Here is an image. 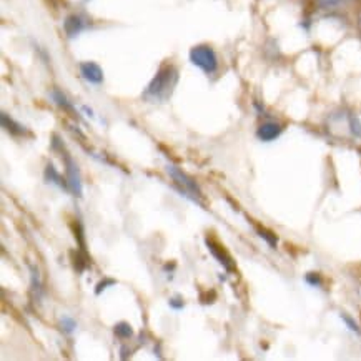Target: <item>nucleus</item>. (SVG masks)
Masks as SVG:
<instances>
[{
	"label": "nucleus",
	"mask_w": 361,
	"mask_h": 361,
	"mask_svg": "<svg viewBox=\"0 0 361 361\" xmlns=\"http://www.w3.org/2000/svg\"><path fill=\"white\" fill-rule=\"evenodd\" d=\"M178 83V71L173 66H161L160 71L155 73V77L152 78V82L148 83V87L143 92V99L147 102H160L169 100L172 97L175 87Z\"/></svg>",
	"instance_id": "1"
},
{
	"label": "nucleus",
	"mask_w": 361,
	"mask_h": 361,
	"mask_svg": "<svg viewBox=\"0 0 361 361\" xmlns=\"http://www.w3.org/2000/svg\"><path fill=\"white\" fill-rule=\"evenodd\" d=\"M166 172H169L170 177H172L175 185H177L180 192H182V195L190 198L192 202L198 203V205H202V202H200L202 190L198 188L195 180L190 178L187 173L182 172V170H180L178 166H175V165H166Z\"/></svg>",
	"instance_id": "2"
},
{
	"label": "nucleus",
	"mask_w": 361,
	"mask_h": 361,
	"mask_svg": "<svg viewBox=\"0 0 361 361\" xmlns=\"http://www.w3.org/2000/svg\"><path fill=\"white\" fill-rule=\"evenodd\" d=\"M190 62L205 73H215L219 68V59L210 45H197L190 50Z\"/></svg>",
	"instance_id": "3"
},
{
	"label": "nucleus",
	"mask_w": 361,
	"mask_h": 361,
	"mask_svg": "<svg viewBox=\"0 0 361 361\" xmlns=\"http://www.w3.org/2000/svg\"><path fill=\"white\" fill-rule=\"evenodd\" d=\"M63 161H66V180H67V187L68 192L75 197H82L83 192V185H82V177H80V170L68 152H63Z\"/></svg>",
	"instance_id": "4"
},
{
	"label": "nucleus",
	"mask_w": 361,
	"mask_h": 361,
	"mask_svg": "<svg viewBox=\"0 0 361 361\" xmlns=\"http://www.w3.org/2000/svg\"><path fill=\"white\" fill-rule=\"evenodd\" d=\"M89 29V20L80 13H72L63 20V32L68 39H75L78 34Z\"/></svg>",
	"instance_id": "5"
},
{
	"label": "nucleus",
	"mask_w": 361,
	"mask_h": 361,
	"mask_svg": "<svg viewBox=\"0 0 361 361\" xmlns=\"http://www.w3.org/2000/svg\"><path fill=\"white\" fill-rule=\"evenodd\" d=\"M80 73L87 82L92 83V85H100V83L104 82V71H102L99 63L95 62H82Z\"/></svg>",
	"instance_id": "6"
},
{
	"label": "nucleus",
	"mask_w": 361,
	"mask_h": 361,
	"mask_svg": "<svg viewBox=\"0 0 361 361\" xmlns=\"http://www.w3.org/2000/svg\"><path fill=\"white\" fill-rule=\"evenodd\" d=\"M281 132H283V127H281L280 123L265 122L258 127L257 135L263 142H271V140H275V138H279L281 135Z\"/></svg>",
	"instance_id": "7"
},
{
	"label": "nucleus",
	"mask_w": 361,
	"mask_h": 361,
	"mask_svg": "<svg viewBox=\"0 0 361 361\" xmlns=\"http://www.w3.org/2000/svg\"><path fill=\"white\" fill-rule=\"evenodd\" d=\"M45 182L54 183V185H57V187H60V188L68 190L67 180L62 178V175L57 172V169H55L52 164H47V166H45Z\"/></svg>",
	"instance_id": "8"
},
{
	"label": "nucleus",
	"mask_w": 361,
	"mask_h": 361,
	"mask_svg": "<svg viewBox=\"0 0 361 361\" xmlns=\"http://www.w3.org/2000/svg\"><path fill=\"white\" fill-rule=\"evenodd\" d=\"M207 247L212 252V255H214V257L216 258V260H219L221 265L226 268V270H231L230 257L224 252V250H221V247H219V245H215L214 242H212V240H208V238H207Z\"/></svg>",
	"instance_id": "9"
},
{
	"label": "nucleus",
	"mask_w": 361,
	"mask_h": 361,
	"mask_svg": "<svg viewBox=\"0 0 361 361\" xmlns=\"http://www.w3.org/2000/svg\"><path fill=\"white\" fill-rule=\"evenodd\" d=\"M2 125L8 133H12V135H25L27 133L25 128L22 127L20 123H17L16 120L7 117V114H2Z\"/></svg>",
	"instance_id": "10"
},
{
	"label": "nucleus",
	"mask_w": 361,
	"mask_h": 361,
	"mask_svg": "<svg viewBox=\"0 0 361 361\" xmlns=\"http://www.w3.org/2000/svg\"><path fill=\"white\" fill-rule=\"evenodd\" d=\"M52 99H54V102H55V104L59 105L60 109L67 110V112H73V109H72V104H71V102L67 100V97L63 95L62 92H60V90H57V89L52 90Z\"/></svg>",
	"instance_id": "11"
},
{
	"label": "nucleus",
	"mask_w": 361,
	"mask_h": 361,
	"mask_svg": "<svg viewBox=\"0 0 361 361\" xmlns=\"http://www.w3.org/2000/svg\"><path fill=\"white\" fill-rule=\"evenodd\" d=\"M318 6L322 8H326V11H331V8H340L348 6L351 0H317Z\"/></svg>",
	"instance_id": "12"
},
{
	"label": "nucleus",
	"mask_w": 361,
	"mask_h": 361,
	"mask_svg": "<svg viewBox=\"0 0 361 361\" xmlns=\"http://www.w3.org/2000/svg\"><path fill=\"white\" fill-rule=\"evenodd\" d=\"M114 331H115V335L123 338V340H127V338H130L133 335L132 326L128 325V323H118V325H115Z\"/></svg>",
	"instance_id": "13"
},
{
	"label": "nucleus",
	"mask_w": 361,
	"mask_h": 361,
	"mask_svg": "<svg viewBox=\"0 0 361 361\" xmlns=\"http://www.w3.org/2000/svg\"><path fill=\"white\" fill-rule=\"evenodd\" d=\"M60 328H62L63 331H66V333H68V335H71V333L75 331V328H77V322L73 320V318H71V317H63L62 320H60Z\"/></svg>",
	"instance_id": "14"
},
{
	"label": "nucleus",
	"mask_w": 361,
	"mask_h": 361,
	"mask_svg": "<svg viewBox=\"0 0 361 361\" xmlns=\"http://www.w3.org/2000/svg\"><path fill=\"white\" fill-rule=\"evenodd\" d=\"M115 283H117V281H115V280H112V279H105L104 281H100V283L97 285V288H95V293H97V295H100L102 291H104V290H107L109 286H112V285H115Z\"/></svg>",
	"instance_id": "15"
},
{
	"label": "nucleus",
	"mask_w": 361,
	"mask_h": 361,
	"mask_svg": "<svg viewBox=\"0 0 361 361\" xmlns=\"http://www.w3.org/2000/svg\"><path fill=\"white\" fill-rule=\"evenodd\" d=\"M341 320H343L346 325H348V328L351 331H355V333H360V328H358V325H356V323L351 320L350 317H346V314H341Z\"/></svg>",
	"instance_id": "16"
},
{
	"label": "nucleus",
	"mask_w": 361,
	"mask_h": 361,
	"mask_svg": "<svg viewBox=\"0 0 361 361\" xmlns=\"http://www.w3.org/2000/svg\"><path fill=\"white\" fill-rule=\"evenodd\" d=\"M307 281L313 286L322 285V280H320V276H318V273H310V275H307Z\"/></svg>",
	"instance_id": "17"
},
{
	"label": "nucleus",
	"mask_w": 361,
	"mask_h": 361,
	"mask_svg": "<svg viewBox=\"0 0 361 361\" xmlns=\"http://www.w3.org/2000/svg\"><path fill=\"white\" fill-rule=\"evenodd\" d=\"M258 233H260V237H263V238H265V240H267V242H268V243H270L273 248H275V245H276V238H275V237H273V235H268V233H270V231L260 230V231H258Z\"/></svg>",
	"instance_id": "18"
},
{
	"label": "nucleus",
	"mask_w": 361,
	"mask_h": 361,
	"mask_svg": "<svg viewBox=\"0 0 361 361\" xmlns=\"http://www.w3.org/2000/svg\"><path fill=\"white\" fill-rule=\"evenodd\" d=\"M351 130H353L355 135H361V125L358 118H351Z\"/></svg>",
	"instance_id": "19"
},
{
	"label": "nucleus",
	"mask_w": 361,
	"mask_h": 361,
	"mask_svg": "<svg viewBox=\"0 0 361 361\" xmlns=\"http://www.w3.org/2000/svg\"><path fill=\"white\" fill-rule=\"evenodd\" d=\"M170 307L175 310H182L185 307V303L180 298H173V300H170Z\"/></svg>",
	"instance_id": "20"
},
{
	"label": "nucleus",
	"mask_w": 361,
	"mask_h": 361,
	"mask_svg": "<svg viewBox=\"0 0 361 361\" xmlns=\"http://www.w3.org/2000/svg\"><path fill=\"white\" fill-rule=\"evenodd\" d=\"M82 2H83V4H87V2H90V0H82Z\"/></svg>",
	"instance_id": "21"
}]
</instances>
